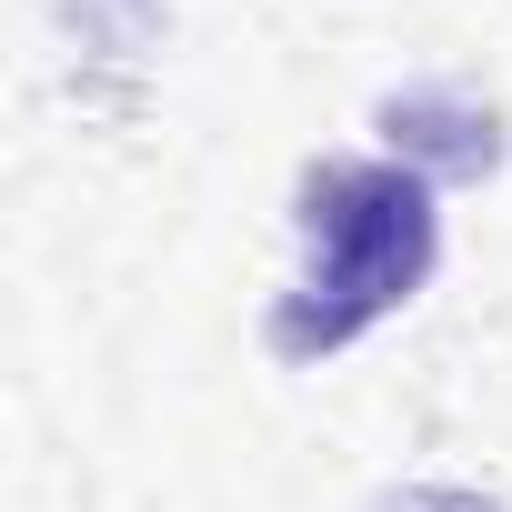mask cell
Returning a JSON list of instances; mask_svg holds the SVG:
<instances>
[{
  "label": "cell",
  "instance_id": "cell-1",
  "mask_svg": "<svg viewBox=\"0 0 512 512\" xmlns=\"http://www.w3.org/2000/svg\"><path fill=\"white\" fill-rule=\"evenodd\" d=\"M292 241L302 272L282 282V302L262 312V352L272 362H332L342 342H362L372 322H392L442 251V211H432V171L412 161H302L292 181Z\"/></svg>",
  "mask_w": 512,
  "mask_h": 512
},
{
  "label": "cell",
  "instance_id": "cell-2",
  "mask_svg": "<svg viewBox=\"0 0 512 512\" xmlns=\"http://www.w3.org/2000/svg\"><path fill=\"white\" fill-rule=\"evenodd\" d=\"M382 512H512V502H482V492H452V482H412V492H392Z\"/></svg>",
  "mask_w": 512,
  "mask_h": 512
}]
</instances>
